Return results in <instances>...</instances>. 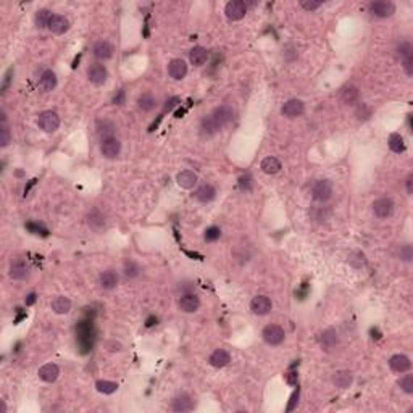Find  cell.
<instances>
[{
	"mask_svg": "<svg viewBox=\"0 0 413 413\" xmlns=\"http://www.w3.org/2000/svg\"><path fill=\"white\" fill-rule=\"evenodd\" d=\"M368 11L375 18H389L396 13V5L389 0H378V2H371L368 5Z\"/></svg>",
	"mask_w": 413,
	"mask_h": 413,
	"instance_id": "6da1fadb",
	"label": "cell"
},
{
	"mask_svg": "<svg viewBox=\"0 0 413 413\" xmlns=\"http://www.w3.org/2000/svg\"><path fill=\"white\" fill-rule=\"evenodd\" d=\"M37 125L39 128L44 131V133H55L60 126V116L52 112V110H47V112H42L37 118Z\"/></svg>",
	"mask_w": 413,
	"mask_h": 413,
	"instance_id": "7a4b0ae2",
	"label": "cell"
},
{
	"mask_svg": "<svg viewBox=\"0 0 413 413\" xmlns=\"http://www.w3.org/2000/svg\"><path fill=\"white\" fill-rule=\"evenodd\" d=\"M333 196V183L329 180H320L313 184L312 197L316 202H326Z\"/></svg>",
	"mask_w": 413,
	"mask_h": 413,
	"instance_id": "3957f363",
	"label": "cell"
},
{
	"mask_svg": "<svg viewBox=\"0 0 413 413\" xmlns=\"http://www.w3.org/2000/svg\"><path fill=\"white\" fill-rule=\"evenodd\" d=\"M261 337H263V341L268 344V346H279V344L284 342L286 333H284V329L278 325H268V326H265L263 333H261Z\"/></svg>",
	"mask_w": 413,
	"mask_h": 413,
	"instance_id": "277c9868",
	"label": "cell"
},
{
	"mask_svg": "<svg viewBox=\"0 0 413 413\" xmlns=\"http://www.w3.org/2000/svg\"><path fill=\"white\" fill-rule=\"evenodd\" d=\"M78 339L82 347V352H87L89 347H92L94 331H92V321H81L78 325Z\"/></svg>",
	"mask_w": 413,
	"mask_h": 413,
	"instance_id": "5b68a950",
	"label": "cell"
},
{
	"mask_svg": "<svg viewBox=\"0 0 413 413\" xmlns=\"http://www.w3.org/2000/svg\"><path fill=\"white\" fill-rule=\"evenodd\" d=\"M224 13L229 21H239V19H242L245 16L247 3L242 2V0H231V2L226 3Z\"/></svg>",
	"mask_w": 413,
	"mask_h": 413,
	"instance_id": "8992f818",
	"label": "cell"
},
{
	"mask_svg": "<svg viewBox=\"0 0 413 413\" xmlns=\"http://www.w3.org/2000/svg\"><path fill=\"white\" fill-rule=\"evenodd\" d=\"M318 344L325 352H331V350H334L337 347V344H339V334H337L336 329L328 328L325 331L320 333Z\"/></svg>",
	"mask_w": 413,
	"mask_h": 413,
	"instance_id": "52a82bcc",
	"label": "cell"
},
{
	"mask_svg": "<svg viewBox=\"0 0 413 413\" xmlns=\"http://www.w3.org/2000/svg\"><path fill=\"white\" fill-rule=\"evenodd\" d=\"M210 116L215 120V123L219 128H224L234 120V110L229 105H219L213 110V113Z\"/></svg>",
	"mask_w": 413,
	"mask_h": 413,
	"instance_id": "ba28073f",
	"label": "cell"
},
{
	"mask_svg": "<svg viewBox=\"0 0 413 413\" xmlns=\"http://www.w3.org/2000/svg\"><path fill=\"white\" fill-rule=\"evenodd\" d=\"M373 213H375V216L380 218V219L389 218L392 213H394V202H392V199L381 197V199H378V201H375L373 202Z\"/></svg>",
	"mask_w": 413,
	"mask_h": 413,
	"instance_id": "9c48e42d",
	"label": "cell"
},
{
	"mask_svg": "<svg viewBox=\"0 0 413 413\" xmlns=\"http://www.w3.org/2000/svg\"><path fill=\"white\" fill-rule=\"evenodd\" d=\"M100 152L108 160H113L121 152V142L116 137H108L105 141H100Z\"/></svg>",
	"mask_w": 413,
	"mask_h": 413,
	"instance_id": "30bf717a",
	"label": "cell"
},
{
	"mask_svg": "<svg viewBox=\"0 0 413 413\" xmlns=\"http://www.w3.org/2000/svg\"><path fill=\"white\" fill-rule=\"evenodd\" d=\"M196 404H194V399H192L189 394H186V392H181V394H178L173 401H171V410L173 412H178V413H184V412H191L194 410Z\"/></svg>",
	"mask_w": 413,
	"mask_h": 413,
	"instance_id": "8fae6325",
	"label": "cell"
},
{
	"mask_svg": "<svg viewBox=\"0 0 413 413\" xmlns=\"http://www.w3.org/2000/svg\"><path fill=\"white\" fill-rule=\"evenodd\" d=\"M271 308H273V302L266 295H255L250 302V310L258 316L268 315L271 312Z\"/></svg>",
	"mask_w": 413,
	"mask_h": 413,
	"instance_id": "7c38bea8",
	"label": "cell"
},
{
	"mask_svg": "<svg viewBox=\"0 0 413 413\" xmlns=\"http://www.w3.org/2000/svg\"><path fill=\"white\" fill-rule=\"evenodd\" d=\"M87 78H89V81L92 82V84L102 86V84H105V81L108 78V71L103 65L94 63V65H91L87 68Z\"/></svg>",
	"mask_w": 413,
	"mask_h": 413,
	"instance_id": "4fadbf2b",
	"label": "cell"
},
{
	"mask_svg": "<svg viewBox=\"0 0 413 413\" xmlns=\"http://www.w3.org/2000/svg\"><path fill=\"white\" fill-rule=\"evenodd\" d=\"M304 112H305V105H304V102L299 99L287 100L283 105V108H281V113H283L286 118H297V116H300Z\"/></svg>",
	"mask_w": 413,
	"mask_h": 413,
	"instance_id": "5bb4252c",
	"label": "cell"
},
{
	"mask_svg": "<svg viewBox=\"0 0 413 413\" xmlns=\"http://www.w3.org/2000/svg\"><path fill=\"white\" fill-rule=\"evenodd\" d=\"M201 307V299H199V295L194 294V292H189V294H184L181 295L180 299V308L183 310L184 313H194Z\"/></svg>",
	"mask_w": 413,
	"mask_h": 413,
	"instance_id": "9a60e30c",
	"label": "cell"
},
{
	"mask_svg": "<svg viewBox=\"0 0 413 413\" xmlns=\"http://www.w3.org/2000/svg\"><path fill=\"white\" fill-rule=\"evenodd\" d=\"M389 367H391L392 371H394V373H407V371L412 368V362H410V359L407 355L397 354V355L391 357Z\"/></svg>",
	"mask_w": 413,
	"mask_h": 413,
	"instance_id": "2e32d148",
	"label": "cell"
},
{
	"mask_svg": "<svg viewBox=\"0 0 413 413\" xmlns=\"http://www.w3.org/2000/svg\"><path fill=\"white\" fill-rule=\"evenodd\" d=\"M168 74L176 81L184 79L186 74H188V65H186V61L181 60V58L171 60L170 65H168Z\"/></svg>",
	"mask_w": 413,
	"mask_h": 413,
	"instance_id": "e0dca14e",
	"label": "cell"
},
{
	"mask_svg": "<svg viewBox=\"0 0 413 413\" xmlns=\"http://www.w3.org/2000/svg\"><path fill=\"white\" fill-rule=\"evenodd\" d=\"M105 224H107V219H105V215L97 210V208H94L87 213V226L91 228L92 231H102L103 228H105Z\"/></svg>",
	"mask_w": 413,
	"mask_h": 413,
	"instance_id": "ac0fdd59",
	"label": "cell"
},
{
	"mask_svg": "<svg viewBox=\"0 0 413 413\" xmlns=\"http://www.w3.org/2000/svg\"><path fill=\"white\" fill-rule=\"evenodd\" d=\"M199 181V176L191 170H183L176 175V183L183 189H192Z\"/></svg>",
	"mask_w": 413,
	"mask_h": 413,
	"instance_id": "d6986e66",
	"label": "cell"
},
{
	"mask_svg": "<svg viewBox=\"0 0 413 413\" xmlns=\"http://www.w3.org/2000/svg\"><path fill=\"white\" fill-rule=\"evenodd\" d=\"M215 197H216V189L213 188L211 184L199 186L197 191L194 192V199H196V201H199V202H202V204H208Z\"/></svg>",
	"mask_w": 413,
	"mask_h": 413,
	"instance_id": "ffe728a7",
	"label": "cell"
},
{
	"mask_svg": "<svg viewBox=\"0 0 413 413\" xmlns=\"http://www.w3.org/2000/svg\"><path fill=\"white\" fill-rule=\"evenodd\" d=\"M29 274V266L24 260H15L10 265V278L15 281H21L24 278H27Z\"/></svg>",
	"mask_w": 413,
	"mask_h": 413,
	"instance_id": "44dd1931",
	"label": "cell"
},
{
	"mask_svg": "<svg viewBox=\"0 0 413 413\" xmlns=\"http://www.w3.org/2000/svg\"><path fill=\"white\" fill-rule=\"evenodd\" d=\"M47 27H49V31L53 34H65L68 29H70V21H68V18L61 16V15H52Z\"/></svg>",
	"mask_w": 413,
	"mask_h": 413,
	"instance_id": "7402d4cb",
	"label": "cell"
},
{
	"mask_svg": "<svg viewBox=\"0 0 413 413\" xmlns=\"http://www.w3.org/2000/svg\"><path fill=\"white\" fill-rule=\"evenodd\" d=\"M92 53L97 60H110L113 55V47L108 40H99V42H95Z\"/></svg>",
	"mask_w": 413,
	"mask_h": 413,
	"instance_id": "603a6c76",
	"label": "cell"
},
{
	"mask_svg": "<svg viewBox=\"0 0 413 413\" xmlns=\"http://www.w3.org/2000/svg\"><path fill=\"white\" fill-rule=\"evenodd\" d=\"M37 375H39V378L42 381L53 383L58 378V375H60V368L55 363H45V365H42V367L39 368Z\"/></svg>",
	"mask_w": 413,
	"mask_h": 413,
	"instance_id": "cb8c5ba5",
	"label": "cell"
},
{
	"mask_svg": "<svg viewBox=\"0 0 413 413\" xmlns=\"http://www.w3.org/2000/svg\"><path fill=\"white\" fill-rule=\"evenodd\" d=\"M118 281H120L118 274H116L113 270L102 271L99 276V283H100L102 289H105V291H112V289H115L118 286Z\"/></svg>",
	"mask_w": 413,
	"mask_h": 413,
	"instance_id": "d4e9b609",
	"label": "cell"
},
{
	"mask_svg": "<svg viewBox=\"0 0 413 413\" xmlns=\"http://www.w3.org/2000/svg\"><path fill=\"white\" fill-rule=\"evenodd\" d=\"M333 383H334L336 388H339V389H347V388L352 386L354 376H352V373H350V371L339 370V371H336V373L333 375Z\"/></svg>",
	"mask_w": 413,
	"mask_h": 413,
	"instance_id": "484cf974",
	"label": "cell"
},
{
	"mask_svg": "<svg viewBox=\"0 0 413 413\" xmlns=\"http://www.w3.org/2000/svg\"><path fill=\"white\" fill-rule=\"evenodd\" d=\"M189 60H191L192 65L202 66V65L205 63V61L208 60V50H206L205 47H202V45L192 47L191 52H189Z\"/></svg>",
	"mask_w": 413,
	"mask_h": 413,
	"instance_id": "4316f807",
	"label": "cell"
},
{
	"mask_svg": "<svg viewBox=\"0 0 413 413\" xmlns=\"http://www.w3.org/2000/svg\"><path fill=\"white\" fill-rule=\"evenodd\" d=\"M210 365L211 367H215V368H223L226 367L229 362H231V355L226 352L224 349H218L215 350L211 355H210V359H208Z\"/></svg>",
	"mask_w": 413,
	"mask_h": 413,
	"instance_id": "83f0119b",
	"label": "cell"
},
{
	"mask_svg": "<svg viewBox=\"0 0 413 413\" xmlns=\"http://www.w3.org/2000/svg\"><path fill=\"white\" fill-rule=\"evenodd\" d=\"M50 307L53 310V313L65 315V313H68L71 310V300L68 299V297H65V295H58V297H55L52 300Z\"/></svg>",
	"mask_w": 413,
	"mask_h": 413,
	"instance_id": "f1b7e54d",
	"label": "cell"
},
{
	"mask_svg": "<svg viewBox=\"0 0 413 413\" xmlns=\"http://www.w3.org/2000/svg\"><path fill=\"white\" fill-rule=\"evenodd\" d=\"M359 99H360V91L355 86H349L341 92V102L344 105H355L359 102Z\"/></svg>",
	"mask_w": 413,
	"mask_h": 413,
	"instance_id": "f546056e",
	"label": "cell"
},
{
	"mask_svg": "<svg viewBox=\"0 0 413 413\" xmlns=\"http://www.w3.org/2000/svg\"><path fill=\"white\" fill-rule=\"evenodd\" d=\"M97 136L100 141H105L108 137H113V133H115V125L110 120H100L97 121Z\"/></svg>",
	"mask_w": 413,
	"mask_h": 413,
	"instance_id": "4dcf8cb0",
	"label": "cell"
},
{
	"mask_svg": "<svg viewBox=\"0 0 413 413\" xmlns=\"http://www.w3.org/2000/svg\"><path fill=\"white\" fill-rule=\"evenodd\" d=\"M219 129H221V128L216 125L215 120H213L210 115L208 116H204V118H202V121H201V133H202V136L211 137V136H215Z\"/></svg>",
	"mask_w": 413,
	"mask_h": 413,
	"instance_id": "1f68e13d",
	"label": "cell"
},
{
	"mask_svg": "<svg viewBox=\"0 0 413 413\" xmlns=\"http://www.w3.org/2000/svg\"><path fill=\"white\" fill-rule=\"evenodd\" d=\"M261 171H263V173H266V175H276V173H279L281 171V162L278 160V158H274V157H266V158H263V160H261Z\"/></svg>",
	"mask_w": 413,
	"mask_h": 413,
	"instance_id": "d6a6232c",
	"label": "cell"
},
{
	"mask_svg": "<svg viewBox=\"0 0 413 413\" xmlns=\"http://www.w3.org/2000/svg\"><path fill=\"white\" fill-rule=\"evenodd\" d=\"M39 84L44 91H53L55 86H57V76H55V73L52 70H45L39 79Z\"/></svg>",
	"mask_w": 413,
	"mask_h": 413,
	"instance_id": "836d02e7",
	"label": "cell"
},
{
	"mask_svg": "<svg viewBox=\"0 0 413 413\" xmlns=\"http://www.w3.org/2000/svg\"><path fill=\"white\" fill-rule=\"evenodd\" d=\"M155 105H157V99L150 94H142L139 100H137V107H139L142 112H152Z\"/></svg>",
	"mask_w": 413,
	"mask_h": 413,
	"instance_id": "e575fe53",
	"label": "cell"
},
{
	"mask_svg": "<svg viewBox=\"0 0 413 413\" xmlns=\"http://www.w3.org/2000/svg\"><path fill=\"white\" fill-rule=\"evenodd\" d=\"M389 149L392 150L394 154H402L404 150H405V144H404V137L401 134H391L389 136Z\"/></svg>",
	"mask_w": 413,
	"mask_h": 413,
	"instance_id": "d590c367",
	"label": "cell"
},
{
	"mask_svg": "<svg viewBox=\"0 0 413 413\" xmlns=\"http://www.w3.org/2000/svg\"><path fill=\"white\" fill-rule=\"evenodd\" d=\"M95 389H97L100 394L110 396V394H113V392H116V389H118V384L113 383V381L100 380V381L95 383Z\"/></svg>",
	"mask_w": 413,
	"mask_h": 413,
	"instance_id": "8d00e7d4",
	"label": "cell"
},
{
	"mask_svg": "<svg viewBox=\"0 0 413 413\" xmlns=\"http://www.w3.org/2000/svg\"><path fill=\"white\" fill-rule=\"evenodd\" d=\"M50 18H52V13H50V10L42 8V10H39V11L36 13V18H34V23H36V26L39 27V29H44V27L49 26Z\"/></svg>",
	"mask_w": 413,
	"mask_h": 413,
	"instance_id": "74e56055",
	"label": "cell"
},
{
	"mask_svg": "<svg viewBox=\"0 0 413 413\" xmlns=\"http://www.w3.org/2000/svg\"><path fill=\"white\" fill-rule=\"evenodd\" d=\"M123 271H125V276L129 278V279H134L141 274V266L136 263V261L129 260L125 263V268H123Z\"/></svg>",
	"mask_w": 413,
	"mask_h": 413,
	"instance_id": "f35d334b",
	"label": "cell"
},
{
	"mask_svg": "<svg viewBox=\"0 0 413 413\" xmlns=\"http://www.w3.org/2000/svg\"><path fill=\"white\" fill-rule=\"evenodd\" d=\"M11 141V134H10V129H8V125H6V121H2V125H0V147H6Z\"/></svg>",
	"mask_w": 413,
	"mask_h": 413,
	"instance_id": "ab89813d",
	"label": "cell"
},
{
	"mask_svg": "<svg viewBox=\"0 0 413 413\" xmlns=\"http://www.w3.org/2000/svg\"><path fill=\"white\" fill-rule=\"evenodd\" d=\"M219 237H221V229L216 228V226H210V228L205 229V234H204L205 242H215Z\"/></svg>",
	"mask_w": 413,
	"mask_h": 413,
	"instance_id": "60d3db41",
	"label": "cell"
},
{
	"mask_svg": "<svg viewBox=\"0 0 413 413\" xmlns=\"http://www.w3.org/2000/svg\"><path fill=\"white\" fill-rule=\"evenodd\" d=\"M399 386L405 392V394H413V376L412 375H405L399 380Z\"/></svg>",
	"mask_w": 413,
	"mask_h": 413,
	"instance_id": "b9f144b4",
	"label": "cell"
},
{
	"mask_svg": "<svg viewBox=\"0 0 413 413\" xmlns=\"http://www.w3.org/2000/svg\"><path fill=\"white\" fill-rule=\"evenodd\" d=\"M355 116H357V120L367 121L371 116V108L367 105V103H359V107L355 110Z\"/></svg>",
	"mask_w": 413,
	"mask_h": 413,
	"instance_id": "7bdbcfd3",
	"label": "cell"
},
{
	"mask_svg": "<svg viewBox=\"0 0 413 413\" xmlns=\"http://www.w3.org/2000/svg\"><path fill=\"white\" fill-rule=\"evenodd\" d=\"M399 258H401L402 261H405V263H410L412 258H413V249H412L410 244H404L401 247V250H399Z\"/></svg>",
	"mask_w": 413,
	"mask_h": 413,
	"instance_id": "ee69618b",
	"label": "cell"
},
{
	"mask_svg": "<svg viewBox=\"0 0 413 413\" xmlns=\"http://www.w3.org/2000/svg\"><path fill=\"white\" fill-rule=\"evenodd\" d=\"M402 66L405 73H407V76H413V53L402 58Z\"/></svg>",
	"mask_w": 413,
	"mask_h": 413,
	"instance_id": "f6af8a7d",
	"label": "cell"
},
{
	"mask_svg": "<svg viewBox=\"0 0 413 413\" xmlns=\"http://www.w3.org/2000/svg\"><path fill=\"white\" fill-rule=\"evenodd\" d=\"M300 6L307 11H313V10H318L321 6V2L318 0H302L300 2Z\"/></svg>",
	"mask_w": 413,
	"mask_h": 413,
	"instance_id": "bcb514c9",
	"label": "cell"
},
{
	"mask_svg": "<svg viewBox=\"0 0 413 413\" xmlns=\"http://www.w3.org/2000/svg\"><path fill=\"white\" fill-rule=\"evenodd\" d=\"M413 53V49H412V44L410 42H402L401 45L397 47V55H401V57H407V55Z\"/></svg>",
	"mask_w": 413,
	"mask_h": 413,
	"instance_id": "7dc6e473",
	"label": "cell"
},
{
	"mask_svg": "<svg viewBox=\"0 0 413 413\" xmlns=\"http://www.w3.org/2000/svg\"><path fill=\"white\" fill-rule=\"evenodd\" d=\"M239 188L242 189V191H250L252 189V178L249 175H245V176H240L239 178Z\"/></svg>",
	"mask_w": 413,
	"mask_h": 413,
	"instance_id": "c3c4849f",
	"label": "cell"
},
{
	"mask_svg": "<svg viewBox=\"0 0 413 413\" xmlns=\"http://www.w3.org/2000/svg\"><path fill=\"white\" fill-rule=\"evenodd\" d=\"M180 105V99L178 97H171V99H168L167 102H165V112H171V110H173L175 107H178Z\"/></svg>",
	"mask_w": 413,
	"mask_h": 413,
	"instance_id": "681fc988",
	"label": "cell"
},
{
	"mask_svg": "<svg viewBox=\"0 0 413 413\" xmlns=\"http://www.w3.org/2000/svg\"><path fill=\"white\" fill-rule=\"evenodd\" d=\"M299 396H300V391L297 389L291 397V402H289V405H287V412H292L295 409V405H297V402H299Z\"/></svg>",
	"mask_w": 413,
	"mask_h": 413,
	"instance_id": "f907efd6",
	"label": "cell"
},
{
	"mask_svg": "<svg viewBox=\"0 0 413 413\" xmlns=\"http://www.w3.org/2000/svg\"><path fill=\"white\" fill-rule=\"evenodd\" d=\"M178 291H181V295L194 292V286H192V283H181L180 286H178Z\"/></svg>",
	"mask_w": 413,
	"mask_h": 413,
	"instance_id": "816d5d0a",
	"label": "cell"
},
{
	"mask_svg": "<svg viewBox=\"0 0 413 413\" xmlns=\"http://www.w3.org/2000/svg\"><path fill=\"white\" fill-rule=\"evenodd\" d=\"M27 229L32 231L34 234H40V236H47V229L40 228V226H37V224H32V223H29V224H27Z\"/></svg>",
	"mask_w": 413,
	"mask_h": 413,
	"instance_id": "f5cc1de1",
	"label": "cell"
},
{
	"mask_svg": "<svg viewBox=\"0 0 413 413\" xmlns=\"http://www.w3.org/2000/svg\"><path fill=\"white\" fill-rule=\"evenodd\" d=\"M286 381L289 383V384H297V373H295V371H291V373H287L286 375Z\"/></svg>",
	"mask_w": 413,
	"mask_h": 413,
	"instance_id": "db71d44e",
	"label": "cell"
},
{
	"mask_svg": "<svg viewBox=\"0 0 413 413\" xmlns=\"http://www.w3.org/2000/svg\"><path fill=\"white\" fill-rule=\"evenodd\" d=\"M123 102H125V91H120V94L113 99V103L115 105H123Z\"/></svg>",
	"mask_w": 413,
	"mask_h": 413,
	"instance_id": "11a10c76",
	"label": "cell"
},
{
	"mask_svg": "<svg viewBox=\"0 0 413 413\" xmlns=\"http://www.w3.org/2000/svg\"><path fill=\"white\" fill-rule=\"evenodd\" d=\"M10 76H11V70H8V73L5 74V81H3V86H2V92L6 91V87L10 84Z\"/></svg>",
	"mask_w": 413,
	"mask_h": 413,
	"instance_id": "9f6ffc18",
	"label": "cell"
},
{
	"mask_svg": "<svg viewBox=\"0 0 413 413\" xmlns=\"http://www.w3.org/2000/svg\"><path fill=\"white\" fill-rule=\"evenodd\" d=\"M407 192L409 194H413V175L407 176Z\"/></svg>",
	"mask_w": 413,
	"mask_h": 413,
	"instance_id": "6f0895ef",
	"label": "cell"
},
{
	"mask_svg": "<svg viewBox=\"0 0 413 413\" xmlns=\"http://www.w3.org/2000/svg\"><path fill=\"white\" fill-rule=\"evenodd\" d=\"M24 302H26V305H32L34 302H36V294H34V292H32V294H29V295H27V297H26V300H24Z\"/></svg>",
	"mask_w": 413,
	"mask_h": 413,
	"instance_id": "680465c9",
	"label": "cell"
},
{
	"mask_svg": "<svg viewBox=\"0 0 413 413\" xmlns=\"http://www.w3.org/2000/svg\"><path fill=\"white\" fill-rule=\"evenodd\" d=\"M0 413H6V405H5V401H0Z\"/></svg>",
	"mask_w": 413,
	"mask_h": 413,
	"instance_id": "91938a15",
	"label": "cell"
},
{
	"mask_svg": "<svg viewBox=\"0 0 413 413\" xmlns=\"http://www.w3.org/2000/svg\"><path fill=\"white\" fill-rule=\"evenodd\" d=\"M154 321H157V318H154V316H152V318H149V320H147L146 326H152V325H154Z\"/></svg>",
	"mask_w": 413,
	"mask_h": 413,
	"instance_id": "94428289",
	"label": "cell"
}]
</instances>
